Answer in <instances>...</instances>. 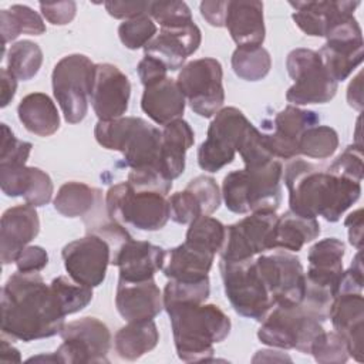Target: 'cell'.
I'll return each mask as SVG.
<instances>
[{"instance_id": "6da1fadb", "label": "cell", "mask_w": 364, "mask_h": 364, "mask_svg": "<svg viewBox=\"0 0 364 364\" xmlns=\"http://www.w3.org/2000/svg\"><path fill=\"white\" fill-rule=\"evenodd\" d=\"M65 314L40 273H13L1 289V336L33 341L60 334Z\"/></svg>"}, {"instance_id": "7a4b0ae2", "label": "cell", "mask_w": 364, "mask_h": 364, "mask_svg": "<svg viewBox=\"0 0 364 364\" xmlns=\"http://www.w3.org/2000/svg\"><path fill=\"white\" fill-rule=\"evenodd\" d=\"M282 178L289 191L290 210L304 218L321 216L337 222L361 195V182L299 158L287 162Z\"/></svg>"}, {"instance_id": "3957f363", "label": "cell", "mask_w": 364, "mask_h": 364, "mask_svg": "<svg viewBox=\"0 0 364 364\" xmlns=\"http://www.w3.org/2000/svg\"><path fill=\"white\" fill-rule=\"evenodd\" d=\"M164 309L171 318L176 354L185 363L212 360L213 344L230 333V318L216 304L173 303Z\"/></svg>"}, {"instance_id": "277c9868", "label": "cell", "mask_w": 364, "mask_h": 364, "mask_svg": "<svg viewBox=\"0 0 364 364\" xmlns=\"http://www.w3.org/2000/svg\"><path fill=\"white\" fill-rule=\"evenodd\" d=\"M283 166L279 159L246 164L229 172L222 182V198L233 213L277 210L282 200Z\"/></svg>"}, {"instance_id": "5b68a950", "label": "cell", "mask_w": 364, "mask_h": 364, "mask_svg": "<svg viewBox=\"0 0 364 364\" xmlns=\"http://www.w3.org/2000/svg\"><path fill=\"white\" fill-rule=\"evenodd\" d=\"M94 136L102 148L121 152L124 164L131 171L156 169L161 172L162 131L148 121L139 117L98 121L94 128Z\"/></svg>"}, {"instance_id": "8992f818", "label": "cell", "mask_w": 364, "mask_h": 364, "mask_svg": "<svg viewBox=\"0 0 364 364\" xmlns=\"http://www.w3.org/2000/svg\"><path fill=\"white\" fill-rule=\"evenodd\" d=\"M326 320L318 311L306 303L283 306L274 304L257 330L259 340L270 347L283 350H297L310 354V348L316 337L324 331Z\"/></svg>"}, {"instance_id": "52a82bcc", "label": "cell", "mask_w": 364, "mask_h": 364, "mask_svg": "<svg viewBox=\"0 0 364 364\" xmlns=\"http://www.w3.org/2000/svg\"><path fill=\"white\" fill-rule=\"evenodd\" d=\"M105 210L112 220L148 232L162 229L171 219L166 195L135 188L128 182L117 183L107 191Z\"/></svg>"}, {"instance_id": "ba28073f", "label": "cell", "mask_w": 364, "mask_h": 364, "mask_svg": "<svg viewBox=\"0 0 364 364\" xmlns=\"http://www.w3.org/2000/svg\"><path fill=\"white\" fill-rule=\"evenodd\" d=\"M344 243L337 237H326L314 243L307 253L309 267L303 303L328 318L330 303L343 273Z\"/></svg>"}, {"instance_id": "9c48e42d", "label": "cell", "mask_w": 364, "mask_h": 364, "mask_svg": "<svg viewBox=\"0 0 364 364\" xmlns=\"http://www.w3.org/2000/svg\"><path fill=\"white\" fill-rule=\"evenodd\" d=\"M94 63L84 54L63 57L53 70V94L68 124L81 122L88 111Z\"/></svg>"}, {"instance_id": "30bf717a", "label": "cell", "mask_w": 364, "mask_h": 364, "mask_svg": "<svg viewBox=\"0 0 364 364\" xmlns=\"http://www.w3.org/2000/svg\"><path fill=\"white\" fill-rule=\"evenodd\" d=\"M219 269L225 294L233 310L243 317L262 321L273 307V300L260 277L255 260H220Z\"/></svg>"}, {"instance_id": "8fae6325", "label": "cell", "mask_w": 364, "mask_h": 364, "mask_svg": "<svg viewBox=\"0 0 364 364\" xmlns=\"http://www.w3.org/2000/svg\"><path fill=\"white\" fill-rule=\"evenodd\" d=\"M286 68L294 84L287 90L286 100L291 105L326 104L337 92L336 82L323 65L317 51L294 48L287 54Z\"/></svg>"}, {"instance_id": "7c38bea8", "label": "cell", "mask_w": 364, "mask_h": 364, "mask_svg": "<svg viewBox=\"0 0 364 364\" xmlns=\"http://www.w3.org/2000/svg\"><path fill=\"white\" fill-rule=\"evenodd\" d=\"M223 70L212 57L192 60L178 74L176 82L195 114L203 118L216 115L225 102Z\"/></svg>"}, {"instance_id": "4fadbf2b", "label": "cell", "mask_w": 364, "mask_h": 364, "mask_svg": "<svg viewBox=\"0 0 364 364\" xmlns=\"http://www.w3.org/2000/svg\"><path fill=\"white\" fill-rule=\"evenodd\" d=\"M252 122L236 107L222 108L208 128L198 149V164L206 172H218L235 159L239 144Z\"/></svg>"}, {"instance_id": "5bb4252c", "label": "cell", "mask_w": 364, "mask_h": 364, "mask_svg": "<svg viewBox=\"0 0 364 364\" xmlns=\"http://www.w3.org/2000/svg\"><path fill=\"white\" fill-rule=\"evenodd\" d=\"M63 344L54 351L57 363H108L111 333L97 317H82L65 323L60 331Z\"/></svg>"}, {"instance_id": "9a60e30c", "label": "cell", "mask_w": 364, "mask_h": 364, "mask_svg": "<svg viewBox=\"0 0 364 364\" xmlns=\"http://www.w3.org/2000/svg\"><path fill=\"white\" fill-rule=\"evenodd\" d=\"M276 210H255L242 220L226 226L220 260L240 262L273 249Z\"/></svg>"}, {"instance_id": "2e32d148", "label": "cell", "mask_w": 364, "mask_h": 364, "mask_svg": "<svg viewBox=\"0 0 364 364\" xmlns=\"http://www.w3.org/2000/svg\"><path fill=\"white\" fill-rule=\"evenodd\" d=\"M255 263L273 300V306H291L303 301L306 276L296 255L274 249L273 253L257 256Z\"/></svg>"}, {"instance_id": "e0dca14e", "label": "cell", "mask_w": 364, "mask_h": 364, "mask_svg": "<svg viewBox=\"0 0 364 364\" xmlns=\"http://www.w3.org/2000/svg\"><path fill=\"white\" fill-rule=\"evenodd\" d=\"M324 37L327 41L317 51L323 65L336 82L344 81L363 63L364 43L360 24L354 16L346 17Z\"/></svg>"}, {"instance_id": "ac0fdd59", "label": "cell", "mask_w": 364, "mask_h": 364, "mask_svg": "<svg viewBox=\"0 0 364 364\" xmlns=\"http://www.w3.org/2000/svg\"><path fill=\"white\" fill-rule=\"evenodd\" d=\"M68 276L84 286L97 287L105 280L111 263L112 247L97 233H87L81 239L67 243L61 252Z\"/></svg>"}, {"instance_id": "d6986e66", "label": "cell", "mask_w": 364, "mask_h": 364, "mask_svg": "<svg viewBox=\"0 0 364 364\" xmlns=\"http://www.w3.org/2000/svg\"><path fill=\"white\" fill-rule=\"evenodd\" d=\"M320 122L311 109L287 105L272 119L263 121L262 136L267 151L276 159H293L299 155V141L303 132Z\"/></svg>"}, {"instance_id": "ffe728a7", "label": "cell", "mask_w": 364, "mask_h": 364, "mask_svg": "<svg viewBox=\"0 0 364 364\" xmlns=\"http://www.w3.org/2000/svg\"><path fill=\"white\" fill-rule=\"evenodd\" d=\"M131 97V82L128 77L114 64L101 63L94 65L91 104L100 121L121 118Z\"/></svg>"}, {"instance_id": "44dd1931", "label": "cell", "mask_w": 364, "mask_h": 364, "mask_svg": "<svg viewBox=\"0 0 364 364\" xmlns=\"http://www.w3.org/2000/svg\"><path fill=\"white\" fill-rule=\"evenodd\" d=\"M166 250L145 240H125L112 253L111 263L119 269V279L125 282H145L162 270Z\"/></svg>"}, {"instance_id": "7402d4cb", "label": "cell", "mask_w": 364, "mask_h": 364, "mask_svg": "<svg viewBox=\"0 0 364 364\" xmlns=\"http://www.w3.org/2000/svg\"><path fill=\"white\" fill-rule=\"evenodd\" d=\"M202 34L195 23L179 27H162L145 47V55H152L162 61L168 71L183 67L185 60L200 46Z\"/></svg>"}, {"instance_id": "603a6c76", "label": "cell", "mask_w": 364, "mask_h": 364, "mask_svg": "<svg viewBox=\"0 0 364 364\" xmlns=\"http://www.w3.org/2000/svg\"><path fill=\"white\" fill-rule=\"evenodd\" d=\"M40 219L34 206L17 205L9 208L0 222L1 263L16 262L18 255L38 235Z\"/></svg>"}, {"instance_id": "cb8c5ba5", "label": "cell", "mask_w": 364, "mask_h": 364, "mask_svg": "<svg viewBox=\"0 0 364 364\" xmlns=\"http://www.w3.org/2000/svg\"><path fill=\"white\" fill-rule=\"evenodd\" d=\"M328 317L347 343L348 355L363 361V330H364V299L363 293H338L333 297Z\"/></svg>"}, {"instance_id": "d4e9b609", "label": "cell", "mask_w": 364, "mask_h": 364, "mask_svg": "<svg viewBox=\"0 0 364 364\" xmlns=\"http://www.w3.org/2000/svg\"><path fill=\"white\" fill-rule=\"evenodd\" d=\"M115 306L127 321L154 320L164 309V299L154 279L145 282H125L118 279Z\"/></svg>"}, {"instance_id": "484cf974", "label": "cell", "mask_w": 364, "mask_h": 364, "mask_svg": "<svg viewBox=\"0 0 364 364\" xmlns=\"http://www.w3.org/2000/svg\"><path fill=\"white\" fill-rule=\"evenodd\" d=\"M225 27L237 47L262 46L266 36L263 3L257 0L229 1Z\"/></svg>"}, {"instance_id": "4316f807", "label": "cell", "mask_w": 364, "mask_h": 364, "mask_svg": "<svg viewBox=\"0 0 364 364\" xmlns=\"http://www.w3.org/2000/svg\"><path fill=\"white\" fill-rule=\"evenodd\" d=\"M213 259V252L185 240L182 245L166 250L162 272L168 279L198 282L209 277Z\"/></svg>"}, {"instance_id": "83f0119b", "label": "cell", "mask_w": 364, "mask_h": 364, "mask_svg": "<svg viewBox=\"0 0 364 364\" xmlns=\"http://www.w3.org/2000/svg\"><path fill=\"white\" fill-rule=\"evenodd\" d=\"M296 26L311 37H324L328 27L344 13L354 11L358 1H289Z\"/></svg>"}, {"instance_id": "f1b7e54d", "label": "cell", "mask_w": 364, "mask_h": 364, "mask_svg": "<svg viewBox=\"0 0 364 364\" xmlns=\"http://www.w3.org/2000/svg\"><path fill=\"white\" fill-rule=\"evenodd\" d=\"M185 97L176 80L165 78L154 85L145 87L141 108L158 125H166L179 119L185 111Z\"/></svg>"}, {"instance_id": "f546056e", "label": "cell", "mask_w": 364, "mask_h": 364, "mask_svg": "<svg viewBox=\"0 0 364 364\" xmlns=\"http://www.w3.org/2000/svg\"><path fill=\"white\" fill-rule=\"evenodd\" d=\"M193 142V129L185 119L179 118L165 125L161 139L159 166L168 181H173L183 173L186 151Z\"/></svg>"}, {"instance_id": "4dcf8cb0", "label": "cell", "mask_w": 364, "mask_h": 364, "mask_svg": "<svg viewBox=\"0 0 364 364\" xmlns=\"http://www.w3.org/2000/svg\"><path fill=\"white\" fill-rule=\"evenodd\" d=\"M17 115L24 128L38 136H50L60 128V114L53 100L44 92H31L21 98Z\"/></svg>"}, {"instance_id": "1f68e13d", "label": "cell", "mask_w": 364, "mask_h": 364, "mask_svg": "<svg viewBox=\"0 0 364 364\" xmlns=\"http://www.w3.org/2000/svg\"><path fill=\"white\" fill-rule=\"evenodd\" d=\"M159 341V333L154 320L128 321L114 337V348L118 357L128 361L141 358L154 350Z\"/></svg>"}, {"instance_id": "d6a6232c", "label": "cell", "mask_w": 364, "mask_h": 364, "mask_svg": "<svg viewBox=\"0 0 364 364\" xmlns=\"http://www.w3.org/2000/svg\"><path fill=\"white\" fill-rule=\"evenodd\" d=\"M320 235V223L316 218H304L291 210L277 216L273 233V249L299 252Z\"/></svg>"}, {"instance_id": "836d02e7", "label": "cell", "mask_w": 364, "mask_h": 364, "mask_svg": "<svg viewBox=\"0 0 364 364\" xmlns=\"http://www.w3.org/2000/svg\"><path fill=\"white\" fill-rule=\"evenodd\" d=\"M102 199L100 189L82 182H65L60 186L53 203L54 209L65 218H85Z\"/></svg>"}, {"instance_id": "e575fe53", "label": "cell", "mask_w": 364, "mask_h": 364, "mask_svg": "<svg viewBox=\"0 0 364 364\" xmlns=\"http://www.w3.org/2000/svg\"><path fill=\"white\" fill-rule=\"evenodd\" d=\"M0 31L3 37V48L9 41L16 40L21 33L30 36H41L46 33V24L41 16L24 4H14L0 11Z\"/></svg>"}, {"instance_id": "d590c367", "label": "cell", "mask_w": 364, "mask_h": 364, "mask_svg": "<svg viewBox=\"0 0 364 364\" xmlns=\"http://www.w3.org/2000/svg\"><path fill=\"white\" fill-rule=\"evenodd\" d=\"M41 64L43 51L38 44L30 40L17 41L7 51V70L17 80H31L41 68Z\"/></svg>"}, {"instance_id": "8d00e7d4", "label": "cell", "mask_w": 364, "mask_h": 364, "mask_svg": "<svg viewBox=\"0 0 364 364\" xmlns=\"http://www.w3.org/2000/svg\"><path fill=\"white\" fill-rule=\"evenodd\" d=\"M232 68L245 81H259L269 74L272 58L269 51L262 46L237 47L232 54Z\"/></svg>"}, {"instance_id": "74e56055", "label": "cell", "mask_w": 364, "mask_h": 364, "mask_svg": "<svg viewBox=\"0 0 364 364\" xmlns=\"http://www.w3.org/2000/svg\"><path fill=\"white\" fill-rule=\"evenodd\" d=\"M338 148V135L334 128L314 125L307 128L299 141V155L314 159H327Z\"/></svg>"}, {"instance_id": "f35d334b", "label": "cell", "mask_w": 364, "mask_h": 364, "mask_svg": "<svg viewBox=\"0 0 364 364\" xmlns=\"http://www.w3.org/2000/svg\"><path fill=\"white\" fill-rule=\"evenodd\" d=\"M50 286L65 316L77 313L87 307L94 296L92 287L80 284L74 282L71 277L68 279L65 276H58L53 279Z\"/></svg>"}, {"instance_id": "ab89813d", "label": "cell", "mask_w": 364, "mask_h": 364, "mask_svg": "<svg viewBox=\"0 0 364 364\" xmlns=\"http://www.w3.org/2000/svg\"><path fill=\"white\" fill-rule=\"evenodd\" d=\"M226 226L209 215H202L189 223L186 232V242L199 245L215 255L220 252L225 242Z\"/></svg>"}, {"instance_id": "60d3db41", "label": "cell", "mask_w": 364, "mask_h": 364, "mask_svg": "<svg viewBox=\"0 0 364 364\" xmlns=\"http://www.w3.org/2000/svg\"><path fill=\"white\" fill-rule=\"evenodd\" d=\"M210 293L209 277L198 282L169 279L164 289V307L173 303H203Z\"/></svg>"}, {"instance_id": "b9f144b4", "label": "cell", "mask_w": 364, "mask_h": 364, "mask_svg": "<svg viewBox=\"0 0 364 364\" xmlns=\"http://www.w3.org/2000/svg\"><path fill=\"white\" fill-rule=\"evenodd\" d=\"M310 354L321 364H341L350 357L346 340L336 331L320 333L311 344Z\"/></svg>"}, {"instance_id": "7bdbcfd3", "label": "cell", "mask_w": 364, "mask_h": 364, "mask_svg": "<svg viewBox=\"0 0 364 364\" xmlns=\"http://www.w3.org/2000/svg\"><path fill=\"white\" fill-rule=\"evenodd\" d=\"M156 34V26L148 14L125 20L118 27V37L121 43L129 50L145 47Z\"/></svg>"}, {"instance_id": "ee69618b", "label": "cell", "mask_w": 364, "mask_h": 364, "mask_svg": "<svg viewBox=\"0 0 364 364\" xmlns=\"http://www.w3.org/2000/svg\"><path fill=\"white\" fill-rule=\"evenodd\" d=\"M148 16L162 27H179L193 23L185 1H149Z\"/></svg>"}, {"instance_id": "f6af8a7d", "label": "cell", "mask_w": 364, "mask_h": 364, "mask_svg": "<svg viewBox=\"0 0 364 364\" xmlns=\"http://www.w3.org/2000/svg\"><path fill=\"white\" fill-rule=\"evenodd\" d=\"M34 166L23 164L0 165V186L4 195L16 198L26 196L33 181Z\"/></svg>"}, {"instance_id": "bcb514c9", "label": "cell", "mask_w": 364, "mask_h": 364, "mask_svg": "<svg viewBox=\"0 0 364 364\" xmlns=\"http://www.w3.org/2000/svg\"><path fill=\"white\" fill-rule=\"evenodd\" d=\"M168 202L171 209V219L176 223H191L193 219L203 215L198 198L189 188L173 193Z\"/></svg>"}, {"instance_id": "7dc6e473", "label": "cell", "mask_w": 364, "mask_h": 364, "mask_svg": "<svg viewBox=\"0 0 364 364\" xmlns=\"http://www.w3.org/2000/svg\"><path fill=\"white\" fill-rule=\"evenodd\" d=\"M330 172L361 182L363 179V145L353 144L340 154L327 168Z\"/></svg>"}, {"instance_id": "c3c4849f", "label": "cell", "mask_w": 364, "mask_h": 364, "mask_svg": "<svg viewBox=\"0 0 364 364\" xmlns=\"http://www.w3.org/2000/svg\"><path fill=\"white\" fill-rule=\"evenodd\" d=\"M33 145L27 141L17 139L13 131L1 124V148H0V165H26Z\"/></svg>"}, {"instance_id": "681fc988", "label": "cell", "mask_w": 364, "mask_h": 364, "mask_svg": "<svg viewBox=\"0 0 364 364\" xmlns=\"http://www.w3.org/2000/svg\"><path fill=\"white\" fill-rule=\"evenodd\" d=\"M186 188H189L198 198L203 215H210L219 209L222 192L219 191V186L212 176L199 175L193 178Z\"/></svg>"}, {"instance_id": "f907efd6", "label": "cell", "mask_w": 364, "mask_h": 364, "mask_svg": "<svg viewBox=\"0 0 364 364\" xmlns=\"http://www.w3.org/2000/svg\"><path fill=\"white\" fill-rule=\"evenodd\" d=\"M53 192H54V186H53V181L48 176V173L41 171L40 168H34L31 186H30L27 195L24 196L26 203H28L34 208L44 206L51 200Z\"/></svg>"}, {"instance_id": "816d5d0a", "label": "cell", "mask_w": 364, "mask_h": 364, "mask_svg": "<svg viewBox=\"0 0 364 364\" xmlns=\"http://www.w3.org/2000/svg\"><path fill=\"white\" fill-rule=\"evenodd\" d=\"M41 14L54 26H65L74 17L77 11L75 1H57V3H40Z\"/></svg>"}, {"instance_id": "f5cc1de1", "label": "cell", "mask_w": 364, "mask_h": 364, "mask_svg": "<svg viewBox=\"0 0 364 364\" xmlns=\"http://www.w3.org/2000/svg\"><path fill=\"white\" fill-rule=\"evenodd\" d=\"M48 263V255L41 246H27L16 259L17 270L23 273H38Z\"/></svg>"}, {"instance_id": "db71d44e", "label": "cell", "mask_w": 364, "mask_h": 364, "mask_svg": "<svg viewBox=\"0 0 364 364\" xmlns=\"http://www.w3.org/2000/svg\"><path fill=\"white\" fill-rule=\"evenodd\" d=\"M136 73L142 85L149 87L165 80L168 68L158 58L152 55H144V58L136 65Z\"/></svg>"}, {"instance_id": "11a10c76", "label": "cell", "mask_w": 364, "mask_h": 364, "mask_svg": "<svg viewBox=\"0 0 364 364\" xmlns=\"http://www.w3.org/2000/svg\"><path fill=\"white\" fill-rule=\"evenodd\" d=\"M104 7L114 18H122L125 21L148 14L149 1H105Z\"/></svg>"}, {"instance_id": "9f6ffc18", "label": "cell", "mask_w": 364, "mask_h": 364, "mask_svg": "<svg viewBox=\"0 0 364 364\" xmlns=\"http://www.w3.org/2000/svg\"><path fill=\"white\" fill-rule=\"evenodd\" d=\"M229 1H202L199 9L202 17L213 27H225Z\"/></svg>"}, {"instance_id": "6f0895ef", "label": "cell", "mask_w": 364, "mask_h": 364, "mask_svg": "<svg viewBox=\"0 0 364 364\" xmlns=\"http://www.w3.org/2000/svg\"><path fill=\"white\" fill-rule=\"evenodd\" d=\"M363 209H357L351 212L344 220L346 228L348 229V242L357 249L363 247Z\"/></svg>"}, {"instance_id": "680465c9", "label": "cell", "mask_w": 364, "mask_h": 364, "mask_svg": "<svg viewBox=\"0 0 364 364\" xmlns=\"http://www.w3.org/2000/svg\"><path fill=\"white\" fill-rule=\"evenodd\" d=\"M0 84H1V108L7 107L14 94H16V88H17V78H14L7 68H1L0 71Z\"/></svg>"}, {"instance_id": "91938a15", "label": "cell", "mask_w": 364, "mask_h": 364, "mask_svg": "<svg viewBox=\"0 0 364 364\" xmlns=\"http://www.w3.org/2000/svg\"><path fill=\"white\" fill-rule=\"evenodd\" d=\"M361 78H363V73L360 71L347 88L348 105L355 108L357 111L363 109V82H361Z\"/></svg>"}, {"instance_id": "94428289", "label": "cell", "mask_w": 364, "mask_h": 364, "mask_svg": "<svg viewBox=\"0 0 364 364\" xmlns=\"http://www.w3.org/2000/svg\"><path fill=\"white\" fill-rule=\"evenodd\" d=\"M0 360L3 363L6 361H11V363H20L21 361V357H20V353L17 348H14L7 340L4 336H1V351H0Z\"/></svg>"}]
</instances>
